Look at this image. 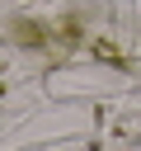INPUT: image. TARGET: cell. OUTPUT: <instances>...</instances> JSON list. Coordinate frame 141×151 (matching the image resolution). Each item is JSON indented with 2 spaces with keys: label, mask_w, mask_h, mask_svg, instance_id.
<instances>
[{
  "label": "cell",
  "mask_w": 141,
  "mask_h": 151,
  "mask_svg": "<svg viewBox=\"0 0 141 151\" xmlns=\"http://www.w3.org/2000/svg\"><path fill=\"white\" fill-rule=\"evenodd\" d=\"M14 42H24V47H42L47 38H42V28H38V24H28V19H24V24H14Z\"/></svg>",
  "instance_id": "6da1fadb"
},
{
  "label": "cell",
  "mask_w": 141,
  "mask_h": 151,
  "mask_svg": "<svg viewBox=\"0 0 141 151\" xmlns=\"http://www.w3.org/2000/svg\"><path fill=\"white\" fill-rule=\"evenodd\" d=\"M94 52H99V57H108V61H118V47H113V42H94Z\"/></svg>",
  "instance_id": "7a4b0ae2"
}]
</instances>
